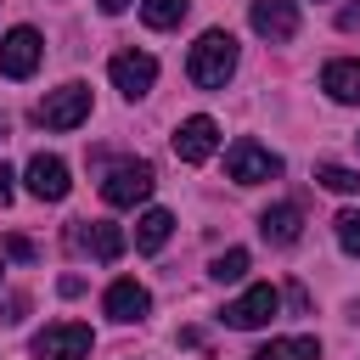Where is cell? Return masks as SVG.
Returning <instances> with one entry per match:
<instances>
[{"instance_id":"1","label":"cell","mask_w":360,"mask_h":360,"mask_svg":"<svg viewBox=\"0 0 360 360\" xmlns=\"http://www.w3.org/2000/svg\"><path fill=\"white\" fill-rule=\"evenodd\" d=\"M236 39L225 34V28H208L197 45H191V56H186V73H191V84L197 90H225V79L236 73Z\"/></svg>"},{"instance_id":"2","label":"cell","mask_w":360,"mask_h":360,"mask_svg":"<svg viewBox=\"0 0 360 360\" xmlns=\"http://www.w3.org/2000/svg\"><path fill=\"white\" fill-rule=\"evenodd\" d=\"M28 349H34V360H90L96 338H90L84 321H51L45 332H34Z\"/></svg>"},{"instance_id":"3","label":"cell","mask_w":360,"mask_h":360,"mask_svg":"<svg viewBox=\"0 0 360 360\" xmlns=\"http://www.w3.org/2000/svg\"><path fill=\"white\" fill-rule=\"evenodd\" d=\"M34 118L45 124V129H79L84 118H90V84H56V90H45V101L34 107Z\"/></svg>"},{"instance_id":"4","label":"cell","mask_w":360,"mask_h":360,"mask_svg":"<svg viewBox=\"0 0 360 360\" xmlns=\"http://www.w3.org/2000/svg\"><path fill=\"white\" fill-rule=\"evenodd\" d=\"M225 174L236 180V186H259V180H276L281 174V158L270 152V146H259V141H231V152H225Z\"/></svg>"},{"instance_id":"5","label":"cell","mask_w":360,"mask_h":360,"mask_svg":"<svg viewBox=\"0 0 360 360\" xmlns=\"http://www.w3.org/2000/svg\"><path fill=\"white\" fill-rule=\"evenodd\" d=\"M281 309V292L270 287V281H259V287H248L236 304H225L219 309V321L225 326H236V332H259V326H270V315Z\"/></svg>"},{"instance_id":"6","label":"cell","mask_w":360,"mask_h":360,"mask_svg":"<svg viewBox=\"0 0 360 360\" xmlns=\"http://www.w3.org/2000/svg\"><path fill=\"white\" fill-rule=\"evenodd\" d=\"M152 186H158L152 163H118V169L101 180V202H112V208H135V202L152 197Z\"/></svg>"},{"instance_id":"7","label":"cell","mask_w":360,"mask_h":360,"mask_svg":"<svg viewBox=\"0 0 360 360\" xmlns=\"http://www.w3.org/2000/svg\"><path fill=\"white\" fill-rule=\"evenodd\" d=\"M107 73H112V84H118L124 101H141V96L158 84V56H146V51H118V56L107 62Z\"/></svg>"},{"instance_id":"8","label":"cell","mask_w":360,"mask_h":360,"mask_svg":"<svg viewBox=\"0 0 360 360\" xmlns=\"http://www.w3.org/2000/svg\"><path fill=\"white\" fill-rule=\"evenodd\" d=\"M248 22H253L259 39L287 45V39L298 34V0H253V6H248Z\"/></svg>"},{"instance_id":"9","label":"cell","mask_w":360,"mask_h":360,"mask_svg":"<svg viewBox=\"0 0 360 360\" xmlns=\"http://www.w3.org/2000/svg\"><path fill=\"white\" fill-rule=\"evenodd\" d=\"M214 146H219V124H214L208 112H191V118L174 129V158H180V163H208Z\"/></svg>"},{"instance_id":"10","label":"cell","mask_w":360,"mask_h":360,"mask_svg":"<svg viewBox=\"0 0 360 360\" xmlns=\"http://www.w3.org/2000/svg\"><path fill=\"white\" fill-rule=\"evenodd\" d=\"M101 309L118 321V326H135V321H146L152 315V292L135 281V276H118L112 287H107V298H101Z\"/></svg>"},{"instance_id":"11","label":"cell","mask_w":360,"mask_h":360,"mask_svg":"<svg viewBox=\"0 0 360 360\" xmlns=\"http://www.w3.org/2000/svg\"><path fill=\"white\" fill-rule=\"evenodd\" d=\"M39 56H45V45H39L34 28H11V34L0 39V73H6V79H28V73L39 68Z\"/></svg>"},{"instance_id":"12","label":"cell","mask_w":360,"mask_h":360,"mask_svg":"<svg viewBox=\"0 0 360 360\" xmlns=\"http://www.w3.org/2000/svg\"><path fill=\"white\" fill-rule=\"evenodd\" d=\"M22 180H28V191L39 197V202H62L68 197V163L62 158H51V152H39V158H28V169H22Z\"/></svg>"},{"instance_id":"13","label":"cell","mask_w":360,"mask_h":360,"mask_svg":"<svg viewBox=\"0 0 360 360\" xmlns=\"http://www.w3.org/2000/svg\"><path fill=\"white\" fill-rule=\"evenodd\" d=\"M259 236H264L270 248H292V242L304 236V208H298V202L264 208V214H259Z\"/></svg>"},{"instance_id":"14","label":"cell","mask_w":360,"mask_h":360,"mask_svg":"<svg viewBox=\"0 0 360 360\" xmlns=\"http://www.w3.org/2000/svg\"><path fill=\"white\" fill-rule=\"evenodd\" d=\"M68 242H73V248H90V253H96V259H107V264L129 248V236H124L118 225H107V219H90V231H84V225H73V231H68Z\"/></svg>"},{"instance_id":"15","label":"cell","mask_w":360,"mask_h":360,"mask_svg":"<svg viewBox=\"0 0 360 360\" xmlns=\"http://www.w3.org/2000/svg\"><path fill=\"white\" fill-rule=\"evenodd\" d=\"M321 90L343 107H360V56H338L321 68Z\"/></svg>"},{"instance_id":"16","label":"cell","mask_w":360,"mask_h":360,"mask_svg":"<svg viewBox=\"0 0 360 360\" xmlns=\"http://www.w3.org/2000/svg\"><path fill=\"white\" fill-rule=\"evenodd\" d=\"M169 231H174V214H169V208H146V214L135 219V248H141V253H158V248L169 242Z\"/></svg>"},{"instance_id":"17","label":"cell","mask_w":360,"mask_h":360,"mask_svg":"<svg viewBox=\"0 0 360 360\" xmlns=\"http://www.w3.org/2000/svg\"><path fill=\"white\" fill-rule=\"evenodd\" d=\"M191 11V0H141V22L146 28H180Z\"/></svg>"},{"instance_id":"18","label":"cell","mask_w":360,"mask_h":360,"mask_svg":"<svg viewBox=\"0 0 360 360\" xmlns=\"http://www.w3.org/2000/svg\"><path fill=\"white\" fill-rule=\"evenodd\" d=\"M253 360H321V343H315V338H276V343H264Z\"/></svg>"},{"instance_id":"19","label":"cell","mask_w":360,"mask_h":360,"mask_svg":"<svg viewBox=\"0 0 360 360\" xmlns=\"http://www.w3.org/2000/svg\"><path fill=\"white\" fill-rule=\"evenodd\" d=\"M315 180H321L326 191H338V197H354V191H360V169H343V163H321Z\"/></svg>"},{"instance_id":"20","label":"cell","mask_w":360,"mask_h":360,"mask_svg":"<svg viewBox=\"0 0 360 360\" xmlns=\"http://www.w3.org/2000/svg\"><path fill=\"white\" fill-rule=\"evenodd\" d=\"M208 276H214V281H242V276H248V248H225V253L208 264Z\"/></svg>"},{"instance_id":"21","label":"cell","mask_w":360,"mask_h":360,"mask_svg":"<svg viewBox=\"0 0 360 360\" xmlns=\"http://www.w3.org/2000/svg\"><path fill=\"white\" fill-rule=\"evenodd\" d=\"M338 248L343 253H360V208H343L338 214Z\"/></svg>"},{"instance_id":"22","label":"cell","mask_w":360,"mask_h":360,"mask_svg":"<svg viewBox=\"0 0 360 360\" xmlns=\"http://www.w3.org/2000/svg\"><path fill=\"white\" fill-rule=\"evenodd\" d=\"M6 253H11V259H34V242H28V236H6Z\"/></svg>"},{"instance_id":"23","label":"cell","mask_w":360,"mask_h":360,"mask_svg":"<svg viewBox=\"0 0 360 360\" xmlns=\"http://www.w3.org/2000/svg\"><path fill=\"white\" fill-rule=\"evenodd\" d=\"M11 197H17V174H11V169H6V163H0V208H6V202H11Z\"/></svg>"},{"instance_id":"24","label":"cell","mask_w":360,"mask_h":360,"mask_svg":"<svg viewBox=\"0 0 360 360\" xmlns=\"http://www.w3.org/2000/svg\"><path fill=\"white\" fill-rule=\"evenodd\" d=\"M338 28H343V34H354V28H360V0H354V6H343V11H338Z\"/></svg>"},{"instance_id":"25","label":"cell","mask_w":360,"mask_h":360,"mask_svg":"<svg viewBox=\"0 0 360 360\" xmlns=\"http://www.w3.org/2000/svg\"><path fill=\"white\" fill-rule=\"evenodd\" d=\"M56 292H62V298H79V292H84V281H79V276H62V281H56Z\"/></svg>"},{"instance_id":"26","label":"cell","mask_w":360,"mask_h":360,"mask_svg":"<svg viewBox=\"0 0 360 360\" xmlns=\"http://www.w3.org/2000/svg\"><path fill=\"white\" fill-rule=\"evenodd\" d=\"M96 6H101L107 17H118V11H129V0H96Z\"/></svg>"},{"instance_id":"27","label":"cell","mask_w":360,"mask_h":360,"mask_svg":"<svg viewBox=\"0 0 360 360\" xmlns=\"http://www.w3.org/2000/svg\"><path fill=\"white\" fill-rule=\"evenodd\" d=\"M354 141H360V135H354Z\"/></svg>"}]
</instances>
